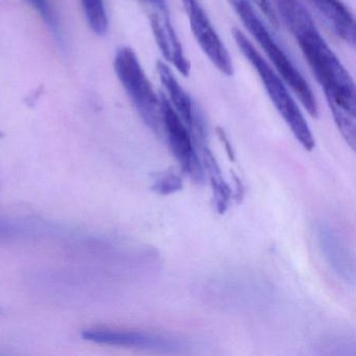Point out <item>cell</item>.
<instances>
[{
	"instance_id": "cell-1",
	"label": "cell",
	"mask_w": 356,
	"mask_h": 356,
	"mask_svg": "<svg viewBox=\"0 0 356 356\" xmlns=\"http://www.w3.org/2000/svg\"><path fill=\"white\" fill-rule=\"evenodd\" d=\"M275 5L324 90L341 136L352 149H355L356 95L351 76L321 36L299 0H275Z\"/></svg>"
},
{
	"instance_id": "cell-2",
	"label": "cell",
	"mask_w": 356,
	"mask_h": 356,
	"mask_svg": "<svg viewBox=\"0 0 356 356\" xmlns=\"http://www.w3.org/2000/svg\"><path fill=\"white\" fill-rule=\"evenodd\" d=\"M232 35L241 54L257 72L270 101L295 135L296 139L301 143L304 149L312 151L316 145V141L312 136V131L295 99L291 97V93L283 84L280 76L272 70L266 61H264V58L256 51L255 47L248 40L241 31L233 29Z\"/></svg>"
},
{
	"instance_id": "cell-3",
	"label": "cell",
	"mask_w": 356,
	"mask_h": 356,
	"mask_svg": "<svg viewBox=\"0 0 356 356\" xmlns=\"http://www.w3.org/2000/svg\"><path fill=\"white\" fill-rule=\"evenodd\" d=\"M230 1L250 34L255 38L268 59L274 64L279 76H282L283 80L293 89L310 116L314 118H318V104L312 88L303 76L300 74L299 70L293 65V62L287 57L286 54L281 49L278 43L273 38L268 29L262 24L251 3L248 0H230Z\"/></svg>"
},
{
	"instance_id": "cell-4",
	"label": "cell",
	"mask_w": 356,
	"mask_h": 356,
	"mask_svg": "<svg viewBox=\"0 0 356 356\" xmlns=\"http://www.w3.org/2000/svg\"><path fill=\"white\" fill-rule=\"evenodd\" d=\"M114 70L139 116L155 134L163 132L160 99L154 91L136 54L129 47L120 49Z\"/></svg>"
},
{
	"instance_id": "cell-5",
	"label": "cell",
	"mask_w": 356,
	"mask_h": 356,
	"mask_svg": "<svg viewBox=\"0 0 356 356\" xmlns=\"http://www.w3.org/2000/svg\"><path fill=\"white\" fill-rule=\"evenodd\" d=\"M161 105L162 127L168 137V145L178 160L183 170L195 182L204 181V168L197 153V147L188 127L183 122L180 116L175 111L172 104L165 95H160Z\"/></svg>"
},
{
	"instance_id": "cell-6",
	"label": "cell",
	"mask_w": 356,
	"mask_h": 356,
	"mask_svg": "<svg viewBox=\"0 0 356 356\" xmlns=\"http://www.w3.org/2000/svg\"><path fill=\"white\" fill-rule=\"evenodd\" d=\"M183 5L188 14L193 36L201 47L202 51L220 72L226 76H232L233 65L228 51L199 1L185 0Z\"/></svg>"
},
{
	"instance_id": "cell-7",
	"label": "cell",
	"mask_w": 356,
	"mask_h": 356,
	"mask_svg": "<svg viewBox=\"0 0 356 356\" xmlns=\"http://www.w3.org/2000/svg\"><path fill=\"white\" fill-rule=\"evenodd\" d=\"M149 7V22L158 47L163 57L172 63L179 72L188 76L191 64L186 59L182 45L170 22L165 0H145Z\"/></svg>"
},
{
	"instance_id": "cell-8",
	"label": "cell",
	"mask_w": 356,
	"mask_h": 356,
	"mask_svg": "<svg viewBox=\"0 0 356 356\" xmlns=\"http://www.w3.org/2000/svg\"><path fill=\"white\" fill-rule=\"evenodd\" d=\"M85 341L101 345L118 347L138 348V349H175L182 346L177 339L162 335L152 334L143 331L124 330V329L95 327L82 331Z\"/></svg>"
},
{
	"instance_id": "cell-9",
	"label": "cell",
	"mask_w": 356,
	"mask_h": 356,
	"mask_svg": "<svg viewBox=\"0 0 356 356\" xmlns=\"http://www.w3.org/2000/svg\"><path fill=\"white\" fill-rule=\"evenodd\" d=\"M316 231L321 251L329 266L341 279L347 282H353L354 266L345 245L328 227L318 226Z\"/></svg>"
},
{
	"instance_id": "cell-10",
	"label": "cell",
	"mask_w": 356,
	"mask_h": 356,
	"mask_svg": "<svg viewBox=\"0 0 356 356\" xmlns=\"http://www.w3.org/2000/svg\"><path fill=\"white\" fill-rule=\"evenodd\" d=\"M312 3L329 22L335 34L353 47L355 44L353 15L341 0H312Z\"/></svg>"
},
{
	"instance_id": "cell-11",
	"label": "cell",
	"mask_w": 356,
	"mask_h": 356,
	"mask_svg": "<svg viewBox=\"0 0 356 356\" xmlns=\"http://www.w3.org/2000/svg\"><path fill=\"white\" fill-rule=\"evenodd\" d=\"M158 74H159L160 81L165 89L166 93L170 97V103L174 107L175 111L180 116L185 124L188 127L189 131L193 128L195 122V106L191 102V97L187 95L186 91L179 84L174 74L170 70L166 64L159 61L157 63Z\"/></svg>"
},
{
	"instance_id": "cell-12",
	"label": "cell",
	"mask_w": 356,
	"mask_h": 356,
	"mask_svg": "<svg viewBox=\"0 0 356 356\" xmlns=\"http://www.w3.org/2000/svg\"><path fill=\"white\" fill-rule=\"evenodd\" d=\"M206 139L195 141V147L199 145L202 154V164L206 170L208 178L210 180L212 189H213L214 203L218 213L224 214L228 208L229 200L231 197V191L229 185L225 182L222 176V170L218 166V161L212 152L208 149L205 143Z\"/></svg>"
},
{
	"instance_id": "cell-13",
	"label": "cell",
	"mask_w": 356,
	"mask_h": 356,
	"mask_svg": "<svg viewBox=\"0 0 356 356\" xmlns=\"http://www.w3.org/2000/svg\"><path fill=\"white\" fill-rule=\"evenodd\" d=\"M89 28L103 36L108 30V15L104 0H81Z\"/></svg>"
},
{
	"instance_id": "cell-14",
	"label": "cell",
	"mask_w": 356,
	"mask_h": 356,
	"mask_svg": "<svg viewBox=\"0 0 356 356\" xmlns=\"http://www.w3.org/2000/svg\"><path fill=\"white\" fill-rule=\"evenodd\" d=\"M26 1L40 14L42 19H44L45 24L53 33L56 40L63 44L64 37L62 34L61 26L59 24V18H58L55 10L49 5V1L47 0H26Z\"/></svg>"
},
{
	"instance_id": "cell-15",
	"label": "cell",
	"mask_w": 356,
	"mask_h": 356,
	"mask_svg": "<svg viewBox=\"0 0 356 356\" xmlns=\"http://www.w3.org/2000/svg\"><path fill=\"white\" fill-rule=\"evenodd\" d=\"M182 180L174 172H163L158 175L154 181V191L162 195H172L182 189Z\"/></svg>"
},
{
	"instance_id": "cell-16",
	"label": "cell",
	"mask_w": 356,
	"mask_h": 356,
	"mask_svg": "<svg viewBox=\"0 0 356 356\" xmlns=\"http://www.w3.org/2000/svg\"><path fill=\"white\" fill-rule=\"evenodd\" d=\"M24 232L26 230L15 222L0 218V238H14L24 234Z\"/></svg>"
},
{
	"instance_id": "cell-17",
	"label": "cell",
	"mask_w": 356,
	"mask_h": 356,
	"mask_svg": "<svg viewBox=\"0 0 356 356\" xmlns=\"http://www.w3.org/2000/svg\"><path fill=\"white\" fill-rule=\"evenodd\" d=\"M261 10L262 13L266 16L268 20L272 22L274 26H278V20H277L276 13H275L274 9H273L272 3L270 0H251Z\"/></svg>"
},
{
	"instance_id": "cell-18",
	"label": "cell",
	"mask_w": 356,
	"mask_h": 356,
	"mask_svg": "<svg viewBox=\"0 0 356 356\" xmlns=\"http://www.w3.org/2000/svg\"><path fill=\"white\" fill-rule=\"evenodd\" d=\"M220 139H222V143H224L225 147H226L227 153H228L229 158H230L232 161H234V152H233L232 147H231L230 143H229L228 139L225 136L224 133L220 132Z\"/></svg>"
}]
</instances>
